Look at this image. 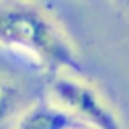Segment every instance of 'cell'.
Returning a JSON list of instances; mask_svg holds the SVG:
<instances>
[{
	"label": "cell",
	"instance_id": "6da1fadb",
	"mask_svg": "<svg viewBox=\"0 0 129 129\" xmlns=\"http://www.w3.org/2000/svg\"><path fill=\"white\" fill-rule=\"evenodd\" d=\"M0 48L32 60L48 76H83L78 48L58 20L39 2H0Z\"/></svg>",
	"mask_w": 129,
	"mask_h": 129
},
{
	"label": "cell",
	"instance_id": "7a4b0ae2",
	"mask_svg": "<svg viewBox=\"0 0 129 129\" xmlns=\"http://www.w3.org/2000/svg\"><path fill=\"white\" fill-rule=\"evenodd\" d=\"M46 95L67 110L83 127L124 129L117 111L101 90L81 74L58 73L46 78Z\"/></svg>",
	"mask_w": 129,
	"mask_h": 129
},
{
	"label": "cell",
	"instance_id": "3957f363",
	"mask_svg": "<svg viewBox=\"0 0 129 129\" xmlns=\"http://www.w3.org/2000/svg\"><path fill=\"white\" fill-rule=\"evenodd\" d=\"M46 94V74L32 60L0 48V129Z\"/></svg>",
	"mask_w": 129,
	"mask_h": 129
},
{
	"label": "cell",
	"instance_id": "277c9868",
	"mask_svg": "<svg viewBox=\"0 0 129 129\" xmlns=\"http://www.w3.org/2000/svg\"><path fill=\"white\" fill-rule=\"evenodd\" d=\"M11 129H85L67 110L53 103L46 94L23 110Z\"/></svg>",
	"mask_w": 129,
	"mask_h": 129
}]
</instances>
